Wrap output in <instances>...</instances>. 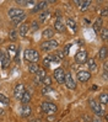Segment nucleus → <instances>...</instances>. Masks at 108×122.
Instances as JSON below:
<instances>
[{"mask_svg":"<svg viewBox=\"0 0 108 122\" xmlns=\"http://www.w3.org/2000/svg\"><path fill=\"white\" fill-rule=\"evenodd\" d=\"M99 104H102V105H107L108 104V95H107V92H103V94L99 95Z\"/></svg>","mask_w":108,"mask_h":122,"instance_id":"obj_27","label":"nucleus"},{"mask_svg":"<svg viewBox=\"0 0 108 122\" xmlns=\"http://www.w3.org/2000/svg\"><path fill=\"white\" fill-rule=\"evenodd\" d=\"M75 3L79 5V8H80L81 11H86V10L90 8V5H91V1H89V0H87V1H82V0H80V1H79V0H76Z\"/></svg>","mask_w":108,"mask_h":122,"instance_id":"obj_14","label":"nucleus"},{"mask_svg":"<svg viewBox=\"0 0 108 122\" xmlns=\"http://www.w3.org/2000/svg\"><path fill=\"white\" fill-rule=\"evenodd\" d=\"M0 63H1V68H8L10 64V57L5 53V51H0Z\"/></svg>","mask_w":108,"mask_h":122,"instance_id":"obj_8","label":"nucleus"},{"mask_svg":"<svg viewBox=\"0 0 108 122\" xmlns=\"http://www.w3.org/2000/svg\"><path fill=\"white\" fill-rule=\"evenodd\" d=\"M3 113H4V111H3L1 109H0V116H1V115H3Z\"/></svg>","mask_w":108,"mask_h":122,"instance_id":"obj_42","label":"nucleus"},{"mask_svg":"<svg viewBox=\"0 0 108 122\" xmlns=\"http://www.w3.org/2000/svg\"><path fill=\"white\" fill-rule=\"evenodd\" d=\"M25 59H27L30 63H36L39 59V54L36 49H26L25 51Z\"/></svg>","mask_w":108,"mask_h":122,"instance_id":"obj_3","label":"nucleus"},{"mask_svg":"<svg viewBox=\"0 0 108 122\" xmlns=\"http://www.w3.org/2000/svg\"><path fill=\"white\" fill-rule=\"evenodd\" d=\"M58 46L59 45L55 40H48V41H44L41 45V49L44 51V52H50V51H53V49L58 48Z\"/></svg>","mask_w":108,"mask_h":122,"instance_id":"obj_2","label":"nucleus"},{"mask_svg":"<svg viewBox=\"0 0 108 122\" xmlns=\"http://www.w3.org/2000/svg\"><path fill=\"white\" fill-rule=\"evenodd\" d=\"M31 113H32V109H31V107L28 105H23L22 110H21V116H22V117H28Z\"/></svg>","mask_w":108,"mask_h":122,"instance_id":"obj_16","label":"nucleus"},{"mask_svg":"<svg viewBox=\"0 0 108 122\" xmlns=\"http://www.w3.org/2000/svg\"><path fill=\"white\" fill-rule=\"evenodd\" d=\"M64 84H65V85H66V88L70 89V90L76 89V84H75L74 79H73V76H71L70 73L65 74V80H64Z\"/></svg>","mask_w":108,"mask_h":122,"instance_id":"obj_10","label":"nucleus"},{"mask_svg":"<svg viewBox=\"0 0 108 122\" xmlns=\"http://www.w3.org/2000/svg\"><path fill=\"white\" fill-rule=\"evenodd\" d=\"M9 17L12 20V19H15V17H17V16H20V15H22L23 14V11L21 10V9H16V8H12V9H10L9 10Z\"/></svg>","mask_w":108,"mask_h":122,"instance_id":"obj_13","label":"nucleus"},{"mask_svg":"<svg viewBox=\"0 0 108 122\" xmlns=\"http://www.w3.org/2000/svg\"><path fill=\"white\" fill-rule=\"evenodd\" d=\"M70 48H71V45H70V43L65 45V47H64V51H63L64 56H68V54H69V52H70Z\"/></svg>","mask_w":108,"mask_h":122,"instance_id":"obj_34","label":"nucleus"},{"mask_svg":"<svg viewBox=\"0 0 108 122\" xmlns=\"http://www.w3.org/2000/svg\"><path fill=\"white\" fill-rule=\"evenodd\" d=\"M49 15H50L49 11H42V12L39 14V21H41V22H44Z\"/></svg>","mask_w":108,"mask_h":122,"instance_id":"obj_28","label":"nucleus"},{"mask_svg":"<svg viewBox=\"0 0 108 122\" xmlns=\"http://www.w3.org/2000/svg\"><path fill=\"white\" fill-rule=\"evenodd\" d=\"M46 78V70L44 69H42V68H39L38 70H37V73H36V78H34V83L37 84V85H39L41 83H42V80Z\"/></svg>","mask_w":108,"mask_h":122,"instance_id":"obj_11","label":"nucleus"},{"mask_svg":"<svg viewBox=\"0 0 108 122\" xmlns=\"http://www.w3.org/2000/svg\"><path fill=\"white\" fill-rule=\"evenodd\" d=\"M47 4H48V1H39L37 5L34 6V9L32 10V12H38V11H41L42 9H44V8H46Z\"/></svg>","mask_w":108,"mask_h":122,"instance_id":"obj_21","label":"nucleus"},{"mask_svg":"<svg viewBox=\"0 0 108 122\" xmlns=\"http://www.w3.org/2000/svg\"><path fill=\"white\" fill-rule=\"evenodd\" d=\"M107 35H108L107 28H102V30H101V37H102L103 41H107Z\"/></svg>","mask_w":108,"mask_h":122,"instance_id":"obj_33","label":"nucleus"},{"mask_svg":"<svg viewBox=\"0 0 108 122\" xmlns=\"http://www.w3.org/2000/svg\"><path fill=\"white\" fill-rule=\"evenodd\" d=\"M55 56L58 57V58H59L60 61H61V59L64 58V53H63V51H61V49H60V51H59V49H58V51L55 52Z\"/></svg>","mask_w":108,"mask_h":122,"instance_id":"obj_35","label":"nucleus"},{"mask_svg":"<svg viewBox=\"0 0 108 122\" xmlns=\"http://www.w3.org/2000/svg\"><path fill=\"white\" fill-rule=\"evenodd\" d=\"M75 62L77 64H84L87 62V52L82 49V51H79L76 54H75Z\"/></svg>","mask_w":108,"mask_h":122,"instance_id":"obj_7","label":"nucleus"},{"mask_svg":"<svg viewBox=\"0 0 108 122\" xmlns=\"http://www.w3.org/2000/svg\"><path fill=\"white\" fill-rule=\"evenodd\" d=\"M102 16H107V10H106V9L102 11Z\"/></svg>","mask_w":108,"mask_h":122,"instance_id":"obj_39","label":"nucleus"},{"mask_svg":"<svg viewBox=\"0 0 108 122\" xmlns=\"http://www.w3.org/2000/svg\"><path fill=\"white\" fill-rule=\"evenodd\" d=\"M54 30H55L56 32H59V33L65 32V25L61 22V19H58V20L54 22Z\"/></svg>","mask_w":108,"mask_h":122,"instance_id":"obj_12","label":"nucleus"},{"mask_svg":"<svg viewBox=\"0 0 108 122\" xmlns=\"http://www.w3.org/2000/svg\"><path fill=\"white\" fill-rule=\"evenodd\" d=\"M31 101V92L30 91H25L23 92V95H22V97H21V102H22L23 105H27L28 102Z\"/></svg>","mask_w":108,"mask_h":122,"instance_id":"obj_17","label":"nucleus"},{"mask_svg":"<svg viewBox=\"0 0 108 122\" xmlns=\"http://www.w3.org/2000/svg\"><path fill=\"white\" fill-rule=\"evenodd\" d=\"M41 109L43 112H46V113H50V115H53L55 113L56 111H58V107H56L55 104L53 102H49V101H43L41 104Z\"/></svg>","mask_w":108,"mask_h":122,"instance_id":"obj_1","label":"nucleus"},{"mask_svg":"<svg viewBox=\"0 0 108 122\" xmlns=\"http://www.w3.org/2000/svg\"><path fill=\"white\" fill-rule=\"evenodd\" d=\"M77 80L79 81H81V83H86L89 80V79L91 78V73L87 70H80V71H77Z\"/></svg>","mask_w":108,"mask_h":122,"instance_id":"obj_9","label":"nucleus"},{"mask_svg":"<svg viewBox=\"0 0 108 122\" xmlns=\"http://www.w3.org/2000/svg\"><path fill=\"white\" fill-rule=\"evenodd\" d=\"M66 26L69 27V28H71V31H73L74 33L76 32V30H77V26H76V22L73 20V19H66Z\"/></svg>","mask_w":108,"mask_h":122,"instance_id":"obj_18","label":"nucleus"},{"mask_svg":"<svg viewBox=\"0 0 108 122\" xmlns=\"http://www.w3.org/2000/svg\"><path fill=\"white\" fill-rule=\"evenodd\" d=\"M92 122H102V121H101V118L99 117H93V120H92Z\"/></svg>","mask_w":108,"mask_h":122,"instance_id":"obj_37","label":"nucleus"},{"mask_svg":"<svg viewBox=\"0 0 108 122\" xmlns=\"http://www.w3.org/2000/svg\"><path fill=\"white\" fill-rule=\"evenodd\" d=\"M17 38V35H16V31H11L10 32V40H12V41H15Z\"/></svg>","mask_w":108,"mask_h":122,"instance_id":"obj_36","label":"nucleus"},{"mask_svg":"<svg viewBox=\"0 0 108 122\" xmlns=\"http://www.w3.org/2000/svg\"><path fill=\"white\" fill-rule=\"evenodd\" d=\"M28 30H30L28 24H21V25H20V28H19L20 36H26V33L28 32Z\"/></svg>","mask_w":108,"mask_h":122,"instance_id":"obj_19","label":"nucleus"},{"mask_svg":"<svg viewBox=\"0 0 108 122\" xmlns=\"http://www.w3.org/2000/svg\"><path fill=\"white\" fill-rule=\"evenodd\" d=\"M90 106H91V109H92V111L95 112V115L97 117H101L103 115V110H102V107H101V104L99 102H97L96 100H93V99H91L90 100Z\"/></svg>","mask_w":108,"mask_h":122,"instance_id":"obj_4","label":"nucleus"},{"mask_svg":"<svg viewBox=\"0 0 108 122\" xmlns=\"http://www.w3.org/2000/svg\"><path fill=\"white\" fill-rule=\"evenodd\" d=\"M43 36H44V37L46 38H48V40H52V37H53V36H54V30H53V28H46V30L44 31H43V33H42Z\"/></svg>","mask_w":108,"mask_h":122,"instance_id":"obj_20","label":"nucleus"},{"mask_svg":"<svg viewBox=\"0 0 108 122\" xmlns=\"http://www.w3.org/2000/svg\"><path fill=\"white\" fill-rule=\"evenodd\" d=\"M87 67H89L90 71L96 70V69H97V64H96L95 59H93V58H90V59H87Z\"/></svg>","mask_w":108,"mask_h":122,"instance_id":"obj_23","label":"nucleus"},{"mask_svg":"<svg viewBox=\"0 0 108 122\" xmlns=\"http://www.w3.org/2000/svg\"><path fill=\"white\" fill-rule=\"evenodd\" d=\"M53 76L55 78V80L58 84H64V80H65V71H64V69L61 67L56 68L53 73Z\"/></svg>","mask_w":108,"mask_h":122,"instance_id":"obj_6","label":"nucleus"},{"mask_svg":"<svg viewBox=\"0 0 108 122\" xmlns=\"http://www.w3.org/2000/svg\"><path fill=\"white\" fill-rule=\"evenodd\" d=\"M102 25H103L102 19H97L95 22H93V30H95L96 33H99L101 32V30H102Z\"/></svg>","mask_w":108,"mask_h":122,"instance_id":"obj_15","label":"nucleus"},{"mask_svg":"<svg viewBox=\"0 0 108 122\" xmlns=\"http://www.w3.org/2000/svg\"><path fill=\"white\" fill-rule=\"evenodd\" d=\"M0 104L9 105V97H6L4 94H0Z\"/></svg>","mask_w":108,"mask_h":122,"instance_id":"obj_31","label":"nucleus"},{"mask_svg":"<svg viewBox=\"0 0 108 122\" xmlns=\"http://www.w3.org/2000/svg\"><path fill=\"white\" fill-rule=\"evenodd\" d=\"M32 25H33V30H37V27H38V25H37V22H36V21H34V22H33Z\"/></svg>","mask_w":108,"mask_h":122,"instance_id":"obj_38","label":"nucleus"},{"mask_svg":"<svg viewBox=\"0 0 108 122\" xmlns=\"http://www.w3.org/2000/svg\"><path fill=\"white\" fill-rule=\"evenodd\" d=\"M38 69H39V67H38V64H37V63H31L30 66H28V70H30V73H31V74H36Z\"/></svg>","mask_w":108,"mask_h":122,"instance_id":"obj_25","label":"nucleus"},{"mask_svg":"<svg viewBox=\"0 0 108 122\" xmlns=\"http://www.w3.org/2000/svg\"><path fill=\"white\" fill-rule=\"evenodd\" d=\"M52 91H53L52 86H43V89H42V94H43V95H48V94H50Z\"/></svg>","mask_w":108,"mask_h":122,"instance_id":"obj_32","label":"nucleus"},{"mask_svg":"<svg viewBox=\"0 0 108 122\" xmlns=\"http://www.w3.org/2000/svg\"><path fill=\"white\" fill-rule=\"evenodd\" d=\"M0 42H1V40H0Z\"/></svg>","mask_w":108,"mask_h":122,"instance_id":"obj_43","label":"nucleus"},{"mask_svg":"<svg viewBox=\"0 0 108 122\" xmlns=\"http://www.w3.org/2000/svg\"><path fill=\"white\" fill-rule=\"evenodd\" d=\"M25 91H26L25 84H22V83L16 84L15 88H14V97L17 99V100H21V97H22V95H23Z\"/></svg>","mask_w":108,"mask_h":122,"instance_id":"obj_5","label":"nucleus"},{"mask_svg":"<svg viewBox=\"0 0 108 122\" xmlns=\"http://www.w3.org/2000/svg\"><path fill=\"white\" fill-rule=\"evenodd\" d=\"M53 120H54L53 116H48V121H53Z\"/></svg>","mask_w":108,"mask_h":122,"instance_id":"obj_40","label":"nucleus"},{"mask_svg":"<svg viewBox=\"0 0 108 122\" xmlns=\"http://www.w3.org/2000/svg\"><path fill=\"white\" fill-rule=\"evenodd\" d=\"M98 58L99 59H106L107 58V47H102L98 52Z\"/></svg>","mask_w":108,"mask_h":122,"instance_id":"obj_26","label":"nucleus"},{"mask_svg":"<svg viewBox=\"0 0 108 122\" xmlns=\"http://www.w3.org/2000/svg\"><path fill=\"white\" fill-rule=\"evenodd\" d=\"M25 19H26V14L23 12L22 15H20V16H17L15 19H12V22H14V25H20V24H22V21Z\"/></svg>","mask_w":108,"mask_h":122,"instance_id":"obj_24","label":"nucleus"},{"mask_svg":"<svg viewBox=\"0 0 108 122\" xmlns=\"http://www.w3.org/2000/svg\"><path fill=\"white\" fill-rule=\"evenodd\" d=\"M50 63H52V56H48V57H46L44 59H43V64H44V67L46 68H49L50 67Z\"/></svg>","mask_w":108,"mask_h":122,"instance_id":"obj_30","label":"nucleus"},{"mask_svg":"<svg viewBox=\"0 0 108 122\" xmlns=\"http://www.w3.org/2000/svg\"><path fill=\"white\" fill-rule=\"evenodd\" d=\"M42 84L44 85V86H52V78L46 75V78L42 80Z\"/></svg>","mask_w":108,"mask_h":122,"instance_id":"obj_29","label":"nucleus"},{"mask_svg":"<svg viewBox=\"0 0 108 122\" xmlns=\"http://www.w3.org/2000/svg\"><path fill=\"white\" fill-rule=\"evenodd\" d=\"M16 53H17V47L15 45H10L8 48V56L14 57V56H16Z\"/></svg>","mask_w":108,"mask_h":122,"instance_id":"obj_22","label":"nucleus"},{"mask_svg":"<svg viewBox=\"0 0 108 122\" xmlns=\"http://www.w3.org/2000/svg\"><path fill=\"white\" fill-rule=\"evenodd\" d=\"M30 122H38V120H36V118H33V120H31Z\"/></svg>","mask_w":108,"mask_h":122,"instance_id":"obj_41","label":"nucleus"}]
</instances>
